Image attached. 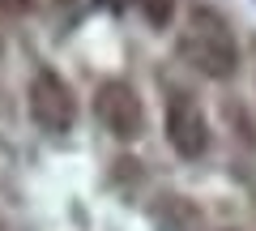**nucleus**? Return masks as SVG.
<instances>
[{
	"instance_id": "f257e3e1",
	"label": "nucleus",
	"mask_w": 256,
	"mask_h": 231,
	"mask_svg": "<svg viewBox=\"0 0 256 231\" xmlns=\"http://www.w3.org/2000/svg\"><path fill=\"white\" fill-rule=\"evenodd\" d=\"M180 56L192 69H201L205 77H230L239 65L235 35L226 30V22L210 9H196L188 22V30L180 35Z\"/></svg>"
},
{
	"instance_id": "f03ea898",
	"label": "nucleus",
	"mask_w": 256,
	"mask_h": 231,
	"mask_svg": "<svg viewBox=\"0 0 256 231\" xmlns=\"http://www.w3.org/2000/svg\"><path fill=\"white\" fill-rule=\"evenodd\" d=\"M30 116L47 133H68L73 129L77 99H73V90H68V82L60 73H52V69H38L34 73V82H30Z\"/></svg>"
},
{
	"instance_id": "7ed1b4c3",
	"label": "nucleus",
	"mask_w": 256,
	"mask_h": 231,
	"mask_svg": "<svg viewBox=\"0 0 256 231\" xmlns=\"http://www.w3.org/2000/svg\"><path fill=\"white\" fill-rule=\"evenodd\" d=\"M94 111L107 124V133L120 137V141L141 137V129H146V107H141L137 90L128 82H102L98 94H94Z\"/></svg>"
},
{
	"instance_id": "20e7f679",
	"label": "nucleus",
	"mask_w": 256,
	"mask_h": 231,
	"mask_svg": "<svg viewBox=\"0 0 256 231\" xmlns=\"http://www.w3.org/2000/svg\"><path fill=\"white\" fill-rule=\"evenodd\" d=\"M166 141L175 146V154L184 158H201L210 146V124H205V111L188 99V94H175L166 103Z\"/></svg>"
},
{
	"instance_id": "39448f33",
	"label": "nucleus",
	"mask_w": 256,
	"mask_h": 231,
	"mask_svg": "<svg viewBox=\"0 0 256 231\" xmlns=\"http://www.w3.org/2000/svg\"><path fill=\"white\" fill-rule=\"evenodd\" d=\"M141 5V13H146V22L150 26H171V18H175V0H137Z\"/></svg>"
},
{
	"instance_id": "423d86ee",
	"label": "nucleus",
	"mask_w": 256,
	"mask_h": 231,
	"mask_svg": "<svg viewBox=\"0 0 256 231\" xmlns=\"http://www.w3.org/2000/svg\"><path fill=\"white\" fill-rule=\"evenodd\" d=\"M107 5H116V0H107Z\"/></svg>"
}]
</instances>
